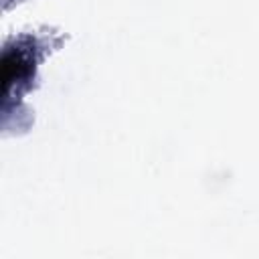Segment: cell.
I'll use <instances>...</instances> for the list:
<instances>
[{
    "label": "cell",
    "instance_id": "1",
    "mask_svg": "<svg viewBox=\"0 0 259 259\" xmlns=\"http://www.w3.org/2000/svg\"><path fill=\"white\" fill-rule=\"evenodd\" d=\"M28 71H30V61L22 53H8L4 57V63H2V81H4V87L8 89L10 81L24 77Z\"/></svg>",
    "mask_w": 259,
    "mask_h": 259
}]
</instances>
